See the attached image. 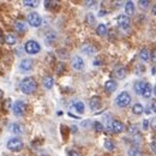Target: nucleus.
Wrapping results in <instances>:
<instances>
[{"instance_id": "1", "label": "nucleus", "mask_w": 156, "mask_h": 156, "mask_svg": "<svg viewBox=\"0 0 156 156\" xmlns=\"http://www.w3.org/2000/svg\"><path fill=\"white\" fill-rule=\"evenodd\" d=\"M37 88V84H36V80L33 77H27L24 78L20 83V90L22 93H24L25 95H30L33 94Z\"/></svg>"}, {"instance_id": "2", "label": "nucleus", "mask_w": 156, "mask_h": 156, "mask_svg": "<svg viewBox=\"0 0 156 156\" xmlns=\"http://www.w3.org/2000/svg\"><path fill=\"white\" fill-rule=\"evenodd\" d=\"M115 102H117V105L119 107L125 108V107H127L131 103V95L129 93L124 91V93H121V94L118 95L117 98H115Z\"/></svg>"}, {"instance_id": "3", "label": "nucleus", "mask_w": 156, "mask_h": 156, "mask_svg": "<svg viewBox=\"0 0 156 156\" xmlns=\"http://www.w3.org/2000/svg\"><path fill=\"white\" fill-rule=\"evenodd\" d=\"M24 48H25V52H27L28 54H37L40 51H41V47H40L39 42H36V41H34V40L28 41V42L25 43Z\"/></svg>"}, {"instance_id": "4", "label": "nucleus", "mask_w": 156, "mask_h": 156, "mask_svg": "<svg viewBox=\"0 0 156 156\" xmlns=\"http://www.w3.org/2000/svg\"><path fill=\"white\" fill-rule=\"evenodd\" d=\"M7 148L12 151H20L23 149V142L20 138H12L7 142Z\"/></svg>"}, {"instance_id": "5", "label": "nucleus", "mask_w": 156, "mask_h": 156, "mask_svg": "<svg viewBox=\"0 0 156 156\" xmlns=\"http://www.w3.org/2000/svg\"><path fill=\"white\" fill-rule=\"evenodd\" d=\"M28 23H29L31 27H34V28H39L40 25H41V23H42V20H41L39 13L31 12V13H29V16H28Z\"/></svg>"}, {"instance_id": "6", "label": "nucleus", "mask_w": 156, "mask_h": 156, "mask_svg": "<svg viewBox=\"0 0 156 156\" xmlns=\"http://www.w3.org/2000/svg\"><path fill=\"white\" fill-rule=\"evenodd\" d=\"M12 109H13L15 115H17V117H22V115L25 113L27 107H25V103H24V102H22V101H17V102H15V105L12 106Z\"/></svg>"}, {"instance_id": "7", "label": "nucleus", "mask_w": 156, "mask_h": 156, "mask_svg": "<svg viewBox=\"0 0 156 156\" xmlns=\"http://www.w3.org/2000/svg\"><path fill=\"white\" fill-rule=\"evenodd\" d=\"M117 22H118V25H119L121 29H129V28H130V24H131L129 16H126V15H120V16L118 17Z\"/></svg>"}, {"instance_id": "8", "label": "nucleus", "mask_w": 156, "mask_h": 156, "mask_svg": "<svg viewBox=\"0 0 156 156\" xmlns=\"http://www.w3.org/2000/svg\"><path fill=\"white\" fill-rule=\"evenodd\" d=\"M112 130L113 132H115V133H120V132H122L124 130H125V126H124V124L121 122V121H119V120H113L112 122H111V126L108 127V130Z\"/></svg>"}, {"instance_id": "9", "label": "nucleus", "mask_w": 156, "mask_h": 156, "mask_svg": "<svg viewBox=\"0 0 156 156\" xmlns=\"http://www.w3.org/2000/svg\"><path fill=\"white\" fill-rule=\"evenodd\" d=\"M71 64H72V67H73L75 70H78V71L84 67V61H83V59L80 58V57H78V55L72 58Z\"/></svg>"}, {"instance_id": "10", "label": "nucleus", "mask_w": 156, "mask_h": 156, "mask_svg": "<svg viewBox=\"0 0 156 156\" xmlns=\"http://www.w3.org/2000/svg\"><path fill=\"white\" fill-rule=\"evenodd\" d=\"M118 88V84L115 80H113V79H109V80H107L106 83H105V90L107 91V93H113V91H115Z\"/></svg>"}, {"instance_id": "11", "label": "nucleus", "mask_w": 156, "mask_h": 156, "mask_svg": "<svg viewBox=\"0 0 156 156\" xmlns=\"http://www.w3.org/2000/svg\"><path fill=\"white\" fill-rule=\"evenodd\" d=\"M89 106L93 111H98L101 108V98L98 96H93L90 98V102H89Z\"/></svg>"}, {"instance_id": "12", "label": "nucleus", "mask_w": 156, "mask_h": 156, "mask_svg": "<svg viewBox=\"0 0 156 156\" xmlns=\"http://www.w3.org/2000/svg\"><path fill=\"white\" fill-rule=\"evenodd\" d=\"M114 76L118 78V79H122V78L126 77V69L124 66H117L113 71Z\"/></svg>"}, {"instance_id": "13", "label": "nucleus", "mask_w": 156, "mask_h": 156, "mask_svg": "<svg viewBox=\"0 0 156 156\" xmlns=\"http://www.w3.org/2000/svg\"><path fill=\"white\" fill-rule=\"evenodd\" d=\"M20 67L22 70H24V71H29V70L33 69V61H31L30 59H23V60L20 61Z\"/></svg>"}, {"instance_id": "14", "label": "nucleus", "mask_w": 156, "mask_h": 156, "mask_svg": "<svg viewBox=\"0 0 156 156\" xmlns=\"http://www.w3.org/2000/svg\"><path fill=\"white\" fill-rule=\"evenodd\" d=\"M42 84H43V87L46 89H52L53 85H54V79H53V77H51V76H46V77H43V79H42Z\"/></svg>"}, {"instance_id": "15", "label": "nucleus", "mask_w": 156, "mask_h": 156, "mask_svg": "<svg viewBox=\"0 0 156 156\" xmlns=\"http://www.w3.org/2000/svg\"><path fill=\"white\" fill-rule=\"evenodd\" d=\"M145 87H147V83H145V82L138 80V82L135 83V87H133V88H135V91H136L137 94H143Z\"/></svg>"}, {"instance_id": "16", "label": "nucleus", "mask_w": 156, "mask_h": 156, "mask_svg": "<svg viewBox=\"0 0 156 156\" xmlns=\"http://www.w3.org/2000/svg\"><path fill=\"white\" fill-rule=\"evenodd\" d=\"M125 12L129 16H132L135 13V4H133V1H126V4H125Z\"/></svg>"}, {"instance_id": "17", "label": "nucleus", "mask_w": 156, "mask_h": 156, "mask_svg": "<svg viewBox=\"0 0 156 156\" xmlns=\"http://www.w3.org/2000/svg\"><path fill=\"white\" fill-rule=\"evenodd\" d=\"M4 40H5V42H6L7 44H10V46L16 44V42H17V37H16V35H13V34H7Z\"/></svg>"}, {"instance_id": "18", "label": "nucleus", "mask_w": 156, "mask_h": 156, "mask_svg": "<svg viewBox=\"0 0 156 156\" xmlns=\"http://www.w3.org/2000/svg\"><path fill=\"white\" fill-rule=\"evenodd\" d=\"M96 33H98V35H100V36H106L107 33H108L107 27L105 24H98V28H96Z\"/></svg>"}, {"instance_id": "19", "label": "nucleus", "mask_w": 156, "mask_h": 156, "mask_svg": "<svg viewBox=\"0 0 156 156\" xmlns=\"http://www.w3.org/2000/svg\"><path fill=\"white\" fill-rule=\"evenodd\" d=\"M150 57H151V54H150L149 49H147V48H143V49L139 52V58L142 59V60H144V61H147Z\"/></svg>"}, {"instance_id": "20", "label": "nucleus", "mask_w": 156, "mask_h": 156, "mask_svg": "<svg viewBox=\"0 0 156 156\" xmlns=\"http://www.w3.org/2000/svg\"><path fill=\"white\" fill-rule=\"evenodd\" d=\"M82 51H83L85 54H93L96 49H95V47L91 46V44H83V46H82Z\"/></svg>"}, {"instance_id": "21", "label": "nucleus", "mask_w": 156, "mask_h": 156, "mask_svg": "<svg viewBox=\"0 0 156 156\" xmlns=\"http://www.w3.org/2000/svg\"><path fill=\"white\" fill-rule=\"evenodd\" d=\"M132 112H133V114H136V115H140V114L144 112V108H143V106H142L140 103H136V105H133V107H132Z\"/></svg>"}, {"instance_id": "22", "label": "nucleus", "mask_w": 156, "mask_h": 156, "mask_svg": "<svg viewBox=\"0 0 156 156\" xmlns=\"http://www.w3.org/2000/svg\"><path fill=\"white\" fill-rule=\"evenodd\" d=\"M15 29L18 31V33H23V31H25V29H27V27H25V24H24V22H16L15 23Z\"/></svg>"}, {"instance_id": "23", "label": "nucleus", "mask_w": 156, "mask_h": 156, "mask_svg": "<svg viewBox=\"0 0 156 156\" xmlns=\"http://www.w3.org/2000/svg\"><path fill=\"white\" fill-rule=\"evenodd\" d=\"M151 93H153V89H151V85L150 84H148L147 83V87H145V89H144V91H143V96L145 98H149L151 96Z\"/></svg>"}, {"instance_id": "24", "label": "nucleus", "mask_w": 156, "mask_h": 156, "mask_svg": "<svg viewBox=\"0 0 156 156\" xmlns=\"http://www.w3.org/2000/svg\"><path fill=\"white\" fill-rule=\"evenodd\" d=\"M103 145H105V148L107 149V150H114V148H115V145H114V143H113V140H111V139H106L105 140V143H103Z\"/></svg>"}, {"instance_id": "25", "label": "nucleus", "mask_w": 156, "mask_h": 156, "mask_svg": "<svg viewBox=\"0 0 156 156\" xmlns=\"http://www.w3.org/2000/svg\"><path fill=\"white\" fill-rule=\"evenodd\" d=\"M73 108L77 111L78 113H83L84 112V103L83 102H75V105H73Z\"/></svg>"}, {"instance_id": "26", "label": "nucleus", "mask_w": 156, "mask_h": 156, "mask_svg": "<svg viewBox=\"0 0 156 156\" xmlns=\"http://www.w3.org/2000/svg\"><path fill=\"white\" fill-rule=\"evenodd\" d=\"M22 131H23V129H22V126H20V124H13V125H12V132H13V133L20 135Z\"/></svg>"}, {"instance_id": "27", "label": "nucleus", "mask_w": 156, "mask_h": 156, "mask_svg": "<svg viewBox=\"0 0 156 156\" xmlns=\"http://www.w3.org/2000/svg\"><path fill=\"white\" fill-rule=\"evenodd\" d=\"M23 4H24L25 6H29V7H35V6L37 5V1H36V0H24Z\"/></svg>"}, {"instance_id": "28", "label": "nucleus", "mask_w": 156, "mask_h": 156, "mask_svg": "<svg viewBox=\"0 0 156 156\" xmlns=\"http://www.w3.org/2000/svg\"><path fill=\"white\" fill-rule=\"evenodd\" d=\"M138 155H139V150H138L137 147L130 148V150H129V156H138Z\"/></svg>"}, {"instance_id": "29", "label": "nucleus", "mask_w": 156, "mask_h": 156, "mask_svg": "<svg viewBox=\"0 0 156 156\" xmlns=\"http://www.w3.org/2000/svg\"><path fill=\"white\" fill-rule=\"evenodd\" d=\"M94 129H95V131H98V132H102V131H103V125H102L100 121H95V122H94Z\"/></svg>"}, {"instance_id": "30", "label": "nucleus", "mask_w": 156, "mask_h": 156, "mask_svg": "<svg viewBox=\"0 0 156 156\" xmlns=\"http://www.w3.org/2000/svg\"><path fill=\"white\" fill-rule=\"evenodd\" d=\"M129 132L132 133V135H137V132H138V126H136V125L130 126V127H129Z\"/></svg>"}, {"instance_id": "31", "label": "nucleus", "mask_w": 156, "mask_h": 156, "mask_svg": "<svg viewBox=\"0 0 156 156\" xmlns=\"http://www.w3.org/2000/svg\"><path fill=\"white\" fill-rule=\"evenodd\" d=\"M87 22H88V23H89V24H90V25H93V24H94V23H95V18H94V16H93V15H91V13H90V15H88V16H87Z\"/></svg>"}, {"instance_id": "32", "label": "nucleus", "mask_w": 156, "mask_h": 156, "mask_svg": "<svg viewBox=\"0 0 156 156\" xmlns=\"http://www.w3.org/2000/svg\"><path fill=\"white\" fill-rule=\"evenodd\" d=\"M139 5H140L142 7H144V9H145V7H148V6L150 5V2H149L148 0H142V1H139Z\"/></svg>"}, {"instance_id": "33", "label": "nucleus", "mask_w": 156, "mask_h": 156, "mask_svg": "<svg viewBox=\"0 0 156 156\" xmlns=\"http://www.w3.org/2000/svg\"><path fill=\"white\" fill-rule=\"evenodd\" d=\"M150 106H151V109H153V112H154V113H156V100H153V101H151Z\"/></svg>"}, {"instance_id": "34", "label": "nucleus", "mask_w": 156, "mask_h": 156, "mask_svg": "<svg viewBox=\"0 0 156 156\" xmlns=\"http://www.w3.org/2000/svg\"><path fill=\"white\" fill-rule=\"evenodd\" d=\"M150 126H151V129L156 131V118H154L153 120H151V122H150Z\"/></svg>"}, {"instance_id": "35", "label": "nucleus", "mask_w": 156, "mask_h": 156, "mask_svg": "<svg viewBox=\"0 0 156 156\" xmlns=\"http://www.w3.org/2000/svg\"><path fill=\"white\" fill-rule=\"evenodd\" d=\"M151 61L156 64V49L155 51H153V53H151Z\"/></svg>"}, {"instance_id": "36", "label": "nucleus", "mask_w": 156, "mask_h": 156, "mask_svg": "<svg viewBox=\"0 0 156 156\" xmlns=\"http://www.w3.org/2000/svg\"><path fill=\"white\" fill-rule=\"evenodd\" d=\"M150 147H151V150H153V153L156 155V142H153L151 144H150Z\"/></svg>"}, {"instance_id": "37", "label": "nucleus", "mask_w": 156, "mask_h": 156, "mask_svg": "<svg viewBox=\"0 0 156 156\" xmlns=\"http://www.w3.org/2000/svg\"><path fill=\"white\" fill-rule=\"evenodd\" d=\"M69 156H79V154H78L76 150H70L69 151Z\"/></svg>"}, {"instance_id": "38", "label": "nucleus", "mask_w": 156, "mask_h": 156, "mask_svg": "<svg viewBox=\"0 0 156 156\" xmlns=\"http://www.w3.org/2000/svg\"><path fill=\"white\" fill-rule=\"evenodd\" d=\"M148 120H144V122H143V126H144V129H148Z\"/></svg>"}, {"instance_id": "39", "label": "nucleus", "mask_w": 156, "mask_h": 156, "mask_svg": "<svg viewBox=\"0 0 156 156\" xmlns=\"http://www.w3.org/2000/svg\"><path fill=\"white\" fill-rule=\"evenodd\" d=\"M151 13H153V15H156V5L153 6V9H151Z\"/></svg>"}, {"instance_id": "40", "label": "nucleus", "mask_w": 156, "mask_h": 156, "mask_svg": "<svg viewBox=\"0 0 156 156\" xmlns=\"http://www.w3.org/2000/svg\"><path fill=\"white\" fill-rule=\"evenodd\" d=\"M85 4L87 5H93V4H95V1H85Z\"/></svg>"}, {"instance_id": "41", "label": "nucleus", "mask_w": 156, "mask_h": 156, "mask_svg": "<svg viewBox=\"0 0 156 156\" xmlns=\"http://www.w3.org/2000/svg\"><path fill=\"white\" fill-rule=\"evenodd\" d=\"M153 91H154V95L156 96V87H154V90H153Z\"/></svg>"}, {"instance_id": "42", "label": "nucleus", "mask_w": 156, "mask_h": 156, "mask_svg": "<svg viewBox=\"0 0 156 156\" xmlns=\"http://www.w3.org/2000/svg\"><path fill=\"white\" fill-rule=\"evenodd\" d=\"M1 35H2V33H1V30H0V41H1V39H2V36H1Z\"/></svg>"}, {"instance_id": "43", "label": "nucleus", "mask_w": 156, "mask_h": 156, "mask_svg": "<svg viewBox=\"0 0 156 156\" xmlns=\"http://www.w3.org/2000/svg\"><path fill=\"white\" fill-rule=\"evenodd\" d=\"M2 98V91H1V90H0V98Z\"/></svg>"}]
</instances>
